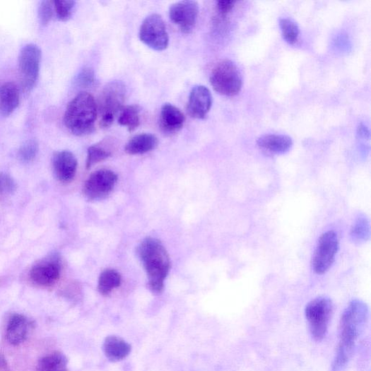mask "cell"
<instances>
[{
  "instance_id": "4dcf8cb0",
  "label": "cell",
  "mask_w": 371,
  "mask_h": 371,
  "mask_svg": "<svg viewBox=\"0 0 371 371\" xmlns=\"http://www.w3.org/2000/svg\"><path fill=\"white\" fill-rule=\"evenodd\" d=\"M17 189L16 182L9 175L0 173V194H12Z\"/></svg>"
},
{
  "instance_id": "83f0119b",
  "label": "cell",
  "mask_w": 371,
  "mask_h": 371,
  "mask_svg": "<svg viewBox=\"0 0 371 371\" xmlns=\"http://www.w3.org/2000/svg\"><path fill=\"white\" fill-rule=\"evenodd\" d=\"M39 152V145L36 140H30L25 142L18 152L20 160L24 163L33 161Z\"/></svg>"
},
{
  "instance_id": "52a82bcc",
  "label": "cell",
  "mask_w": 371,
  "mask_h": 371,
  "mask_svg": "<svg viewBox=\"0 0 371 371\" xmlns=\"http://www.w3.org/2000/svg\"><path fill=\"white\" fill-rule=\"evenodd\" d=\"M42 52L34 44L24 46L19 54V71L23 88L30 91L36 85L40 75Z\"/></svg>"
},
{
  "instance_id": "9c48e42d",
  "label": "cell",
  "mask_w": 371,
  "mask_h": 371,
  "mask_svg": "<svg viewBox=\"0 0 371 371\" xmlns=\"http://www.w3.org/2000/svg\"><path fill=\"white\" fill-rule=\"evenodd\" d=\"M338 249V239L333 231L323 234L319 240L312 259V268L319 275L329 271L335 260Z\"/></svg>"
},
{
  "instance_id": "1f68e13d",
  "label": "cell",
  "mask_w": 371,
  "mask_h": 371,
  "mask_svg": "<svg viewBox=\"0 0 371 371\" xmlns=\"http://www.w3.org/2000/svg\"><path fill=\"white\" fill-rule=\"evenodd\" d=\"M235 4L236 1H232V0H222V1L217 2V8L220 13L225 14L230 12Z\"/></svg>"
},
{
  "instance_id": "603a6c76",
  "label": "cell",
  "mask_w": 371,
  "mask_h": 371,
  "mask_svg": "<svg viewBox=\"0 0 371 371\" xmlns=\"http://www.w3.org/2000/svg\"><path fill=\"white\" fill-rule=\"evenodd\" d=\"M119 123L126 127L129 131H134L140 124L139 110L137 106L129 105L121 111Z\"/></svg>"
},
{
  "instance_id": "d6a6232c",
  "label": "cell",
  "mask_w": 371,
  "mask_h": 371,
  "mask_svg": "<svg viewBox=\"0 0 371 371\" xmlns=\"http://www.w3.org/2000/svg\"><path fill=\"white\" fill-rule=\"evenodd\" d=\"M6 366V359L4 355L1 352H0V370L5 368Z\"/></svg>"
},
{
  "instance_id": "44dd1931",
  "label": "cell",
  "mask_w": 371,
  "mask_h": 371,
  "mask_svg": "<svg viewBox=\"0 0 371 371\" xmlns=\"http://www.w3.org/2000/svg\"><path fill=\"white\" fill-rule=\"evenodd\" d=\"M121 283V274L116 270L107 269L102 271L99 277L98 289L102 295L107 296L112 290L119 288Z\"/></svg>"
},
{
  "instance_id": "e0dca14e",
  "label": "cell",
  "mask_w": 371,
  "mask_h": 371,
  "mask_svg": "<svg viewBox=\"0 0 371 371\" xmlns=\"http://www.w3.org/2000/svg\"><path fill=\"white\" fill-rule=\"evenodd\" d=\"M259 147L269 153L281 155L289 152L293 146L292 138L282 134H266L257 141Z\"/></svg>"
},
{
  "instance_id": "8fae6325",
  "label": "cell",
  "mask_w": 371,
  "mask_h": 371,
  "mask_svg": "<svg viewBox=\"0 0 371 371\" xmlns=\"http://www.w3.org/2000/svg\"><path fill=\"white\" fill-rule=\"evenodd\" d=\"M198 14L199 5L195 1L178 2L171 6L169 9L170 20L185 34H189L193 30Z\"/></svg>"
},
{
  "instance_id": "30bf717a",
  "label": "cell",
  "mask_w": 371,
  "mask_h": 371,
  "mask_svg": "<svg viewBox=\"0 0 371 371\" xmlns=\"http://www.w3.org/2000/svg\"><path fill=\"white\" fill-rule=\"evenodd\" d=\"M118 182L113 171L102 169L93 173L83 186V194L90 201H100L108 196Z\"/></svg>"
},
{
  "instance_id": "f1b7e54d",
  "label": "cell",
  "mask_w": 371,
  "mask_h": 371,
  "mask_svg": "<svg viewBox=\"0 0 371 371\" xmlns=\"http://www.w3.org/2000/svg\"><path fill=\"white\" fill-rule=\"evenodd\" d=\"M76 82L79 87L88 88L95 82V72L91 68H84L78 74Z\"/></svg>"
},
{
  "instance_id": "6da1fadb",
  "label": "cell",
  "mask_w": 371,
  "mask_h": 371,
  "mask_svg": "<svg viewBox=\"0 0 371 371\" xmlns=\"http://www.w3.org/2000/svg\"><path fill=\"white\" fill-rule=\"evenodd\" d=\"M367 319V306L358 300L352 301L342 313L339 326V341L332 364L333 371H341L347 366Z\"/></svg>"
},
{
  "instance_id": "484cf974",
  "label": "cell",
  "mask_w": 371,
  "mask_h": 371,
  "mask_svg": "<svg viewBox=\"0 0 371 371\" xmlns=\"http://www.w3.org/2000/svg\"><path fill=\"white\" fill-rule=\"evenodd\" d=\"M111 156V152L100 146H91L88 151L87 168L105 160Z\"/></svg>"
},
{
  "instance_id": "277c9868",
  "label": "cell",
  "mask_w": 371,
  "mask_h": 371,
  "mask_svg": "<svg viewBox=\"0 0 371 371\" xmlns=\"http://www.w3.org/2000/svg\"><path fill=\"white\" fill-rule=\"evenodd\" d=\"M210 80L214 90L224 96L237 95L242 88V73L232 61L224 60L217 64Z\"/></svg>"
},
{
  "instance_id": "d6986e66",
  "label": "cell",
  "mask_w": 371,
  "mask_h": 371,
  "mask_svg": "<svg viewBox=\"0 0 371 371\" xmlns=\"http://www.w3.org/2000/svg\"><path fill=\"white\" fill-rule=\"evenodd\" d=\"M20 103V93L17 86L8 82L0 87V113L8 117L16 110Z\"/></svg>"
},
{
  "instance_id": "4316f807",
  "label": "cell",
  "mask_w": 371,
  "mask_h": 371,
  "mask_svg": "<svg viewBox=\"0 0 371 371\" xmlns=\"http://www.w3.org/2000/svg\"><path fill=\"white\" fill-rule=\"evenodd\" d=\"M54 10L59 19L68 20L72 16L76 3L71 0H58L53 2Z\"/></svg>"
},
{
  "instance_id": "7402d4cb",
  "label": "cell",
  "mask_w": 371,
  "mask_h": 371,
  "mask_svg": "<svg viewBox=\"0 0 371 371\" xmlns=\"http://www.w3.org/2000/svg\"><path fill=\"white\" fill-rule=\"evenodd\" d=\"M37 371H68V359L62 353H52L40 359Z\"/></svg>"
},
{
  "instance_id": "9a60e30c",
  "label": "cell",
  "mask_w": 371,
  "mask_h": 371,
  "mask_svg": "<svg viewBox=\"0 0 371 371\" xmlns=\"http://www.w3.org/2000/svg\"><path fill=\"white\" fill-rule=\"evenodd\" d=\"M61 269V265L58 261L44 262L33 268L30 277L40 286L49 287L60 278Z\"/></svg>"
},
{
  "instance_id": "5b68a950",
  "label": "cell",
  "mask_w": 371,
  "mask_h": 371,
  "mask_svg": "<svg viewBox=\"0 0 371 371\" xmlns=\"http://www.w3.org/2000/svg\"><path fill=\"white\" fill-rule=\"evenodd\" d=\"M126 93V87L122 81H114L105 86L99 103L101 127L108 128L112 124L118 112L123 109Z\"/></svg>"
},
{
  "instance_id": "5bb4252c",
  "label": "cell",
  "mask_w": 371,
  "mask_h": 371,
  "mask_svg": "<svg viewBox=\"0 0 371 371\" xmlns=\"http://www.w3.org/2000/svg\"><path fill=\"white\" fill-rule=\"evenodd\" d=\"M185 122L183 112L172 104L165 103L160 110V126L162 131L168 134L179 131Z\"/></svg>"
},
{
  "instance_id": "3957f363",
  "label": "cell",
  "mask_w": 371,
  "mask_h": 371,
  "mask_svg": "<svg viewBox=\"0 0 371 371\" xmlns=\"http://www.w3.org/2000/svg\"><path fill=\"white\" fill-rule=\"evenodd\" d=\"M98 106L94 97L81 93L69 104L64 116L67 129L76 136H85L95 130Z\"/></svg>"
},
{
  "instance_id": "7c38bea8",
  "label": "cell",
  "mask_w": 371,
  "mask_h": 371,
  "mask_svg": "<svg viewBox=\"0 0 371 371\" xmlns=\"http://www.w3.org/2000/svg\"><path fill=\"white\" fill-rule=\"evenodd\" d=\"M213 104L211 91L205 86L198 85L192 90L187 104L189 115L196 119H204Z\"/></svg>"
},
{
  "instance_id": "4fadbf2b",
  "label": "cell",
  "mask_w": 371,
  "mask_h": 371,
  "mask_svg": "<svg viewBox=\"0 0 371 371\" xmlns=\"http://www.w3.org/2000/svg\"><path fill=\"white\" fill-rule=\"evenodd\" d=\"M78 163L69 151H61L54 155L52 167L55 177L63 183L71 182L76 174Z\"/></svg>"
},
{
  "instance_id": "cb8c5ba5",
  "label": "cell",
  "mask_w": 371,
  "mask_h": 371,
  "mask_svg": "<svg viewBox=\"0 0 371 371\" xmlns=\"http://www.w3.org/2000/svg\"><path fill=\"white\" fill-rule=\"evenodd\" d=\"M279 25L284 40L289 44L295 43L300 35L298 25L291 19L281 18L279 20Z\"/></svg>"
},
{
  "instance_id": "8992f818",
  "label": "cell",
  "mask_w": 371,
  "mask_h": 371,
  "mask_svg": "<svg viewBox=\"0 0 371 371\" xmlns=\"http://www.w3.org/2000/svg\"><path fill=\"white\" fill-rule=\"evenodd\" d=\"M333 310V302L326 297L317 298L307 305L305 317L314 340L320 341L326 336Z\"/></svg>"
},
{
  "instance_id": "ffe728a7",
  "label": "cell",
  "mask_w": 371,
  "mask_h": 371,
  "mask_svg": "<svg viewBox=\"0 0 371 371\" xmlns=\"http://www.w3.org/2000/svg\"><path fill=\"white\" fill-rule=\"evenodd\" d=\"M158 145V138L152 134H139L132 137L126 146L129 155H143L155 150Z\"/></svg>"
},
{
  "instance_id": "d4e9b609",
  "label": "cell",
  "mask_w": 371,
  "mask_h": 371,
  "mask_svg": "<svg viewBox=\"0 0 371 371\" xmlns=\"http://www.w3.org/2000/svg\"><path fill=\"white\" fill-rule=\"evenodd\" d=\"M351 235L353 240L357 242L369 240L370 235L369 221L365 218H359L353 225Z\"/></svg>"
},
{
  "instance_id": "ba28073f",
  "label": "cell",
  "mask_w": 371,
  "mask_h": 371,
  "mask_svg": "<svg viewBox=\"0 0 371 371\" xmlns=\"http://www.w3.org/2000/svg\"><path fill=\"white\" fill-rule=\"evenodd\" d=\"M140 40L156 51L165 50L169 43L168 34L162 17L151 14L142 22L139 30Z\"/></svg>"
},
{
  "instance_id": "2e32d148",
  "label": "cell",
  "mask_w": 371,
  "mask_h": 371,
  "mask_svg": "<svg viewBox=\"0 0 371 371\" xmlns=\"http://www.w3.org/2000/svg\"><path fill=\"white\" fill-rule=\"evenodd\" d=\"M31 324L28 319L20 314H14L9 322L6 329V338L9 343L18 346L23 343L28 337Z\"/></svg>"
},
{
  "instance_id": "7a4b0ae2",
  "label": "cell",
  "mask_w": 371,
  "mask_h": 371,
  "mask_svg": "<svg viewBox=\"0 0 371 371\" xmlns=\"http://www.w3.org/2000/svg\"><path fill=\"white\" fill-rule=\"evenodd\" d=\"M137 254L146 269L150 290L155 294L162 293L170 268L166 249L160 240L148 237L138 246Z\"/></svg>"
},
{
  "instance_id": "f546056e",
  "label": "cell",
  "mask_w": 371,
  "mask_h": 371,
  "mask_svg": "<svg viewBox=\"0 0 371 371\" xmlns=\"http://www.w3.org/2000/svg\"><path fill=\"white\" fill-rule=\"evenodd\" d=\"M54 5L51 1H42L39 7V18L42 25H47L53 16Z\"/></svg>"
},
{
  "instance_id": "ac0fdd59",
  "label": "cell",
  "mask_w": 371,
  "mask_h": 371,
  "mask_svg": "<svg viewBox=\"0 0 371 371\" xmlns=\"http://www.w3.org/2000/svg\"><path fill=\"white\" fill-rule=\"evenodd\" d=\"M103 351L110 361L119 362L129 355L131 352V346L119 336H109L105 339Z\"/></svg>"
}]
</instances>
